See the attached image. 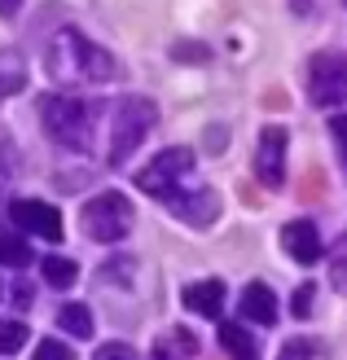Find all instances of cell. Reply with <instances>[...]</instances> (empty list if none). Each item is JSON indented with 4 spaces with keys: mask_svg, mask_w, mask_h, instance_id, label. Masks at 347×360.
Segmentation results:
<instances>
[{
    "mask_svg": "<svg viewBox=\"0 0 347 360\" xmlns=\"http://www.w3.org/2000/svg\"><path fill=\"white\" fill-rule=\"evenodd\" d=\"M27 347V326L23 321H0V356H13Z\"/></svg>",
    "mask_w": 347,
    "mask_h": 360,
    "instance_id": "obj_17",
    "label": "cell"
},
{
    "mask_svg": "<svg viewBox=\"0 0 347 360\" xmlns=\"http://www.w3.org/2000/svg\"><path fill=\"white\" fill-rule=\"evenodd\" d=\"M0 13H5V18H13V13H18V0H0Z\"/></svg>",
    "mask_w": 347,
    "mask_h": 360,
    "instance_id": "obj_24",
    "label": "cell"
},
{
    "mask_svg": "<svg viewBox=\"0 0 347 360\" xmlns=\"http://www.w3.org/2000/svg\"><path fill=\"white\" fill-rule=\"evenodd\" d=\"M58 326H62V330H70L75 338H88V334H93V312H88L84 303H62Z\"/></svg>",
    "mask_w": 347,
    "mask_h": 360,
    "instance_id": "obj_15",
    "label": "cell"
},
{
    "mask_svg": "<svg viewBox=\"0 0 347 360\" xmlns=\"http://www.w3.org/2000/svg\"><path fill=\"white\" fill-rule=\"evenodd\" d=\"M40 273H44L49 285H58V290H70V281L80 277V268H75V259H66V255H49V259H40Z\"/></svg>",
    "mask_w": 347,
    "mask_h": 360,
    "instance_id": "obj_14",
    "label": "cell"
},
{
    "mask_svg": "<svg viewBox=\"0 0 347 360\" xmlns=\"http://www.w3.org/2000/svg\"><path fill=\"white\" fill-rule=\"evenodd\" d=\"M154 123H158V105L150 97H123L115 105V119H111V163H123L132 150L145 146V136L154 132Z\"/></svg>",
    "mask_w": 347,
    "mask_h": 360,
    "instance_id": "obj_4",
    "label": "cell"
},
{
    "mask_svg": "<svg viewBox=\"0 0 347 360\" xmlns=\"http://www.w3.org/2000/svg\"><path fill=\"white\" fill-rule=\"evenodd\" d=\"M286 146H290V136H286V128H277V123H268V128L260 132V150H255V176H260V185L282 189V180H286Z\"/></svg>",
    "mask_w": 347,
    "mask_h": 360,
    "instance_id": "obj_7",
    "label": "cell"
},
{
    "mask_svg": "<svg viewBox=\"0 0 347 360\" xmlns=\"http://www.w3.org/2000/svg\"><path fill=\"white\" fill-rule=\"evenodd\" d=\"M93 360H141L127 343H106V347H97V356Z\"/></svg>",
    "mask_w": 347,
    "mask_h": 360,
    "instance_id": "obj_19",
    "label": "cell"
},
{
    "mask_svg": "<svg viewBox=\"0 0 347 360\" xmlns=\"http://www.w3.org/2000/svg\"><path fill=\"white\" fill-rule=\"evenodd\" d=\"M308 97L313 105L347 101V53H317L308 62Z\"/></svg>",
    "mask_w": 347,
    "mask_h": 360,
    "instance_id": "obj_6",
    "label": "cell"
},
{
    "mask_svg": "<svg viewBox=\"0 0 347 360\" xmlns=\"http://www.w3.org/2000/svg\"><path fill=\"white\" fill-rule=\"evenodd\" d=\"M313 285H299V290H295V316H308V312H313Z\"/></svg>",
    "mask_w": 347,
    "mask_h": 360,
    "instance_id": "obj_20",
    "label": "cell"
},
{
    "mask_svg": "<svg viewBox=\"0 0 347 360\" xmlns=\"http://www.w3.org/2000/svg\"><path fill=\"white\" fill-rule=\"evenodd\" d=\"M220 347L233 356V360H260V347H255V338L237 326V321H225L220 326Z\"/></svg>",
    "mask_w": 347,
    "mask_h": 360,
    "instance_id": "obj_13",
    "label": "cell"
},
{
    "mask_svg": "<svg viewBox=\"0 0 347 360\" xmlns=\"http://www.w3.org/2000/svg\"><path fill=\"white\" fill-rule=\"evenodd\" d=\"M0 264L5 268H27L31 264V246L13 233H0Z\"/></svg>",
    "mask_w": 347,
    "mask_h": 360,
    "instance_id": "obj_16",
    "label": "cell"
},
{
    "mask_svg": "<svg viewBox=\"0 0 347 360\" xmlns=\"http://www.w3.org/2000/svg\"><path fill=\"white\" fill-rule=\"evenodd\" d=\"M9 220L18 224V229H27V233H35V238H44V242H62V211L58 207H49V202H40V198H23V202H13L9 207Z\"/></svg>",
    "mask_w": 347,
    "mask_h": 360,
    "instance_id": "obj_8",
    "label": "cell"
},
{
    "mask_svg": "<svg viewBox=\"0 0 347 360\" xmlns=\"http://www.w3.org/2000/svg\"><path fill=\"white\" fill-rule=\"evenodd\" d=\"M80 224H84V233L93 242H123L127 233H132V224H137V211H132V202H127L123 193H97V198L84 202Z\"/></svg>",
    "mask_w": 347,
    "mask_h": 360,
    "instance_id": "obj_5",
    "label": "cell"
},
{
    "mask_svg": "<svg viewBox=\"0 0 347 360\" xmlns=\"http://www.w3.org/2000/svg\"><path fill=\"white\" fill-rule=\"evenodd\" d=\"M242 316L255 321V326H272V321H277V295H272L264 281H251L242 290Z\"/></svg>",
    "mask_w": 347,
    "mask_h": 360,
    "instance_id": "obj_11",
    "label": "cell"
},
{
    "mask_svg": "<svg viewBox=\"0 0 347 360\" xmlns=\"http://www.w3.org/2000/svg\"><path fill=\"white\" fill-rule=\"evenodd\" d=\"M185 308L198 316H220L225 312V281H194L185 285Z\"/></svg>",
    "mask_w": 347,
    "mask_h": 360,
    "instance_id": "obj_10",
    "label": "cell"
},
{
    "mask_svg": "<svg viewBox=\"0 0 347 360\" xmlns=\"http://www.w3.org/2000/svg\"><path fill=\"white\" fill-rule=\"evenodd\" d=\"M44 70H49L53 84L80 88V84H106V79H115V75H119V62H115L101 44L88 40V35H80L75 27H62V31L49 40Z\"/></svg>",
    "mask_w": 347,
    "mask_h": 360,
    "instance_id": "obj_2",
    "label": "cell"
},
{
    "mask_svg": "<svg viewBox=\"0 0 347 360\" xmlns=\"http://www.w3.org/2000/svg\"><path fill=\"white\" fill-rule=\"evenodd\" d=\"M290 9H295L299 18H308V13H313V0H290Z\"/></svg>",
    "mask_w": 347,
    "mask_h": 360,
    "instance_id": "obj_23",
    "label": "cell"
},
{
    "mask_svg": "<svg viewBox=\"0 0 347 360\" xmlns=\"http://www.w3.org/2000/svg\"><path fill=\"white\" fill-rule=\"evenodd\" d=\"M137 185L150 193V198H158L168 211H176L185 224H194V229H207L215 215H220V198H215V189L198 185L194 154L180 150V146L154 154L150 163L137 172Z\"/></svg>",
    "mask_w": 347,
    "mask_h": 360,
    "instance_id": "obj_1",
    "label": "cell"
},
{
    "mask_svg": "<svg viewBox=\"0 0 347 360\" xmlns=\"http://www.w3.org/2000/svg\"><path fill=\"white\" fill-rule=\"evenodd\" d=\"M334 136H339V146L347 150V115H339V119H334Z\"/></svg>",
    "mask_w": 347,
    "mask_h": 360,
    "instance_id": "obj_22",
    "label": "cell"
},
{
    "mask_svg": "<svg viewBox=\"0 0 347 360\" xmlns=\"http://www.w3.org/2000/svg\"><path fill=\"white\" fill-rule=\"evenodd\" d=\"M303 356H317V347L313 343H290V347H282V360H303Z\"/></svg>",
    "mask_w": 347,
    "mask_h": 360,
    "instance_id": "obj_21",
    "label": "cell"
},
{
    "mask_svg": "<svg viewBox=\"0 0 347 360\" xmlns=\"http://www.w3.org/2000/svg\"><path fill=\"white\" fill-rule=\"evenodd\" d=\"M282 246L290 250V259H295V264H317V259H325L321 233H317L313 220H290L282 229Z\"/></svg>",
    "mask_w": 347,
    "mask_h": 360,
    "instance_id": "obj_9",
    "label": "cell"
},
{
    "mask_svg": "<svg viewBox=\"0 0 347 360\" xmlns=\"http://www.w3.org/2000/svg\"><path fill=\"white\" fill-rule=\"evenodd\" d=\"M40 115H44V132L58 141L62 150H75V154L93 150V132H97L93 105H84L70 93L66 97H40Z\"/></svg>",
    "mask_w": 347,
    "mask_h": 360,
    "instance_id": "obj_3",
    "label": "cell"
},
{
    "mask_svg": "<svg viewBox=\"0 0 347 360\" xmlns=\"http://www.w3.org/2000/svg\"><path fill=\"white\" fill-rule=\"evenodd\" d=\"M194 352H198V338L189 330H172V334H163L158 343H154L150 360H189Z\"/></svg>",
    "mask_w": 347,
    "mask_h": 360,
    "instance_id": "obj_12",
    "label": "cell"
},
{
    "mask_svg": "<svg viewBox=\"0 0 347 360\" xmlns=\"http://www.w3.org/2000/svg\"><path fill=\"white\" fill-rule=\"evenodd\" d=\"M31 360H75V356H70V347L58 343V338H44V343H35V356Z\"/></svg>",
    "mask_w": 347,
    "mask_h": 360,
    "instance_id": "obj_18",
    "label": "cell"
}]
</instances>
